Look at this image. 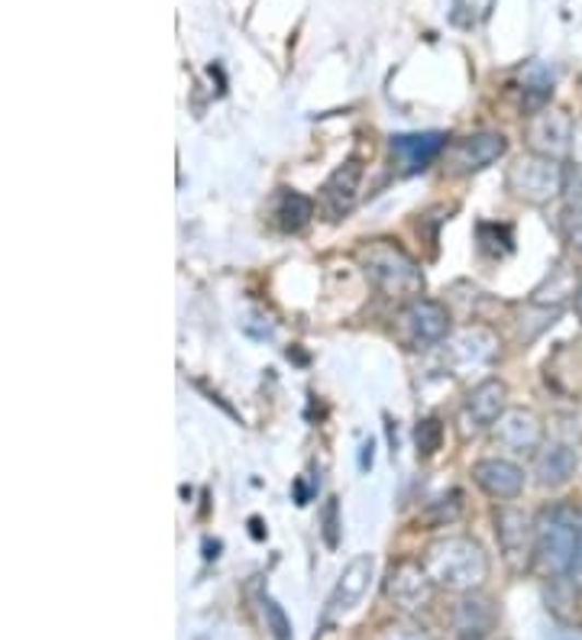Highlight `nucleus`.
Masks as SVG:
<instances>
[{"instance_id": "obj_1", "label": "nucleus", "mask_w": 582, "mask_h": 640, "mask_svg": "<svg viewBox=\"0 0 582 640\" xmlns=\"http://www.w3.org/2000/svg\"><path fill=\"white\" fill-rule=\"evenodd\" d=\"M424 569L436 589L446 592H473L489 579V557L479 540L453 534L440 537L424 550Z\"/></svg>"}, {"instance_id": "obj_2", "label": "nucleus", "mask_w": 582, "mask_h": 640, "mask_svg": "<svg viewBox=\"0 0 582 640\" xmlns=\"http://www.w3.org/2000/svg\"><path fill=\"white\" fill-rule=\"evenodd\" d=\"M360 266L385 298L392 301H415L424 291L421 266L392 240H369L360 249Z\"/></svg>"}, {"instance_id": "obj_3", "label": "nucleus", "mask_w": 582, "mask_h": 640, "mask_svg": "<svg viewBox=\"0 0 582 640\" xmlns=\"http://www.w3.org/2000/svg\"><path fill=\"white\" fill-rule=\"evenodd\" d=\"M580 544V514L554 504L534 521V563L544 575H570Z\"/></svg>"}, {"instance_id": "obj_4", "label": "nucleus", "mask_w": 582, "mask_h": 640, "mask_svg": "<svg viewBox=\"0 0 582 640\" xmlns=\"http://www.w3.org/2000/svg\"><path fill=\"white\" fill-rule=\"evenodd\" d=\"M563 182H567L563 165L557 159H547V155H537V152L521 155L505 175L511 195L524 205H534V208L550 205L557 195H563Z\"/></svg>"}, {"instance_id": "obj_5", "label": "nucleus", "mask_w": 582, "mask_h": 640, "mask_svg": "<svg viewBox=\"0 0 582 640\" xmlns=\"http://www.w3.org/2000/svg\"><path fill=\"white\" fill-rule=\"evenodd\" d=\"M450 334V311L431 301V298H415L401 307L398 314V337L405 340V347L411 350H424L434 347Z\"/></svg>"}, {"instance_id": "obj_6", "label": "nucleus", "mask_w": 582, "mask_h": 640, "mask_svg": "<svg viewBox=\"0 0 582 640\" xmlns=\"http://www.w3.org/2000/svg\"><path fill=\"white\" fill-rule=\"evenodd\" d=\"M505 411H509V388H505V382H499V379L479 382V385L466 395L463 411H459L463 433H482V430L496 427Z\"/></svg>"}, {"instance_id": "obj_7", "label": "nucleus", "mask_w": 582, "mask_h": 640, "mask_svg": "<svg viewBox=\"0 0 582 640\" xmlns=\"http://www.w3.org/2000/svg\"><path fill=\"white\" fill-rule=\"evenodd\" d=\"M434 595V579L428 575L424 563L415 560H401L398 567H392L385 579V598L401 608V612H418L431 602Z\"/></svg>"}, {"instance_id": "obj_8", "label": "nucleus", "mask_w": 582, "mask_h": 640, "mask_svg": "<svg viewBox=\"0 0 582 640\" xmlns=\"http://www.w3.org/2000/svg\"><path fill=\"white\" fill-rule=\"evenodd\" d=\"M496 537L511 569L527 567V560L534 557V521L521 508L505 504L496 511Z\"/></svg>"}, {"instance_id": "obj_9", "label": "nucleus", "mask_w": 582, "mask_h": 640, "mask_svg": "<svg viewBox=\"0 0 582 640\" xmlns=\"http://www.w3.org/2000/svg\"><path fill=\"white\" fill-rule=\"evenodd\" d=\"M372 572H375V557L372 554H360L357 560H350L344 567L334 592H330V598H327V612H324L327 621L347 618L363 602V595L369 592V582H372Z\"/></svg>"}, {"instance_id": "obj_10", "label": "nucleus", "mask_w": 582, "mask_h": 640, "mask_svg": "<svg viewBox=\"0 0 582 640\" xmlns=\"http://www.w3.org/2000/svg\"><path fill=\"white\" fill-rule=\"evenodd\" d=\"M527 146L531 152L560 162L563 155H570L573 146V120L563 110H550V107L537 110L527 120Z\"/></svg>"}, {"instance_id": "obj_11", "label": "nucleus", "mask_w": 582, "mask_h": 640, "mask_svg": "<svg viewBox=\"0 0 582 640\" xmlns=\"http://www.w3.org/2000/svg\"><path fill=\"white\" fill-rule=\"evenodd\" d=\"M443 149H446V133H398L388 140L392 168L398 175L424 172Z\"/></svg>"}, {"instance_id": "obj_12", "label": "nucleus", "mask_w": 582, "mask_h": 640, "mask_svg": "<svg viewBox=\"0 0 582 640\" xmlns=\"http://www.w3.org/2000/svg\"><path fill=\"white\" fill-rule=\"evenodd\" d=\"M505 152H509V140L502 133L486 130V133H473V137L456 142L450 152V165L456 175H473V172H482L492 162H499Z\"/></svg>"}, {"instance_id": "obj_13", "label": "nucleus", "mask_w": 582, "mask_h": 640, "mask_svg": "<svg viewBox=\"0 0 582 640\" xmlns=\"http://www.w3.org/2000/svg\"><path fill=\"white\" fill-rule=\"evenodd\" d=\"M496 440L511 453H537L544 443V424L527 408H509L496 424Z\"/></svg>"}, {"instance_id": "obj_14", "label": "nucleus", "mask_w": 582, "mask_h": 640, "mask_svg": "<svg viewBox=\"0 0 582 640\" xmlns=\"http://www.w3.org/2000/svg\"><path fill=\"white\" fill-rule=\"evenodd\" d=\"M360 182H363V165L360 159H350L344 162L321 188V201H324V211L330 213L334 220L347 217L357 205V195H360Z\"/></svg>"}, {"instance_id": "obj_15", "label": "nucleus", "mask_w": 582, "mask_h": 640, "mask_svg": "<svg viewBox=\"0 0 582 640\" xmlns=\"http://www.w3.org/2000/svg\"><path fill=\"white\" fill-rule=\"evenodd\" d=\"M473 479H476V486L486 496L499 498V501H511V498L521 496V489H524V469L517 463H511V459H499V456L479 459L473 466Z\"/></svg>"}, {"instance_id": "obj_16", "label": "nucleus", "mask_w": 582, "mask_h": 640, "mask_svg": "<svg viewBox=\"0 0 582 640\" xmlns=\"http://www.w3.org/2000/svg\"><path fill=\"white\" fill-rule=\"evenodd\" d=\"M577 450L567 446V443H550V446H540L537 456H534V476H537V486L544 489H560L567 486L573 476H577Z\"/></svg>"}, {"instance_id": "obj_17", "label": "nucleus", "mask_w": 582, "mask_h": 640, "mask_svg": "<svg viewBox=\"0 0 582 640\" xmlns=\"http://www.w3.org/2000/svg\"><path fill=\"white\" fill-rule=\"evenodd\" d=\"M499 615L492 608L489 598H463L456 605V615H453V631H456V640H486L492 635Z\"/></svg>"}, {"instance_id": "obj_18", "label": "nucleus", "mask_w": 582, "mask_h": 640, "mask_svg": "<svg viewBox=\"0 0 582 640\" xmlns=\"http://www.w3.org/2000/svg\"><path fill=\"white\" fill-rule=\"evenodd\" d=\"M276 217H279V226L286 233H298L301 226H307V220L314 217V201L298 195V191H286L279 195V205H276Z\"/></svg>"}, {"instance_id": "obj_19", "label": "nucleus", "mask_w": 582, "mask_h": 640, "mask_svg": "<svg viewBox=\"0 0 582 640\" xmlns=\"http://www.w3.org/2000/svg\"><path fill=\"white\" fill-rule=\"evenodd\" d=\"M560 233H563V240H567V246L582 256V195L580 198H573L563 213H560Z\"/></svg>"}, {"instance_id": "obj_20", "label": "nucleus", "mask_w": 582, "mask_h": 640, "mask_svg": "<svg viewBox=\"0 0 582 640\" xmlns=\"http://www.w3.org/2000/svg\"><path fill=\"white\" fill-rule=\"evenodd\" d=\"M340 531H344V517H340V501L330 496L321 508V534H324V544L330 550L340 547Z\"/></svg>"}, {"instance_id": "obj_21", "label": "nucleus", "mask_w": 582, "mask_h": 640, "mask_svg": "<svg viewBox=\"0 0 582 640\" xmlns=\"http://www.w3.org/2000/svg\"><path fill=\"white\" fill-rule=\"evenodd\" d=\"M263 615H266V628L272 631V638H276V640H291L289 615H286V608H282V605L276 602V598L263 595Z\"/></svg>"}, {"instance_id": "obj_22", "label": "nucleus", "mask_w": 582, "mask_h": 640, "mask_svg": "<svg viewBox=\"0 0 582 640\" xmlns=\"http://www.w3.org/2000/svg\"><path fill=\"white\" fill-rule=\"evenodd\" d=\"M418 450H421V456H434L436 450H440V443H443V424L436 421V418H424L421 424H418Z\"/></svg>"}, {"instance_id": "obj_23", "label": "nucleus", "mask_w": 582, "mask_h": 640, "mask_svg": "<svg viewBox=\"0 0 582 640\" xmlns=\"http://www.w3.org/2000/svg\"><path fill=\"white\" fill-rule=\"evenodd\" d=\"M573 582L582 585V514H580V544H577V560H573V569H570Z\"/></svg>"}, {"instance_id": "obj_24", "label": "nucleus", "mask_w": 582, "mask_h": 640, "mask_svg": "<svg viewBox=\"0 0 582 640\" xmlns=\"http://www.w3.org/2000/svg\"><path fill=\"white\" fill-rule=\"evenodd\" d=\"M573 311H577V317L582 321V282L577 284V291H573Z\"/></svg>"}, {"instance_id": "obj_25", "label": "nucleus", "mask_w": 582, "mask_h": 640, "mask_svg": "<svg viewBox=\"0 0 582 640\" xmlns=\"http://www.w3.org/2000/svg\"><path fill=\"white\" fill-rule=\"evenodd\" d=\"M388 640H428V638H424V635H411V631H408V635H392Z\"/></svg>"}]
</instances>
